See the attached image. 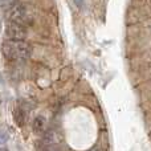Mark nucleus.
Listing matches in <instances>:
<instances>
[{"label": "nucleus", "instance_id": "f257e3e1", "mask_svg": "<svg viewBox=\"0 0 151 151\" xmlns=\"http://www.w3.org/2000/svg\"><path fill=\"white\" fill-rule=\"evenodd\" d=\"M3 55L11 61L28 60L32 55V45L24 40H5L1 45Z\"/></svg>", "mask_w": 151, "mask_h": 151}, {"label": "nucleus", "instance_id": "f03ea898", "mask_svg": "<svg viewBox=\"0 0 151 151\" xmlns=\"http://www.w3.org/2000/svg\"><path fill=\"white\" fill-rule=\"evenodd\" d=\"M7 17L9 20V23H17V24H21V25H25L27 20H28V13H27V9L23 4L15 3L8 9Z\"/></svg>", "mask_w": 151, "mask_h": 151}, {"label": "nucleus", "instance_id": "7ed1b4c3", "mask_svg": "<svg viewBox=\"0 0 151 151\" xmlns=\"http://www.w3.org/2000/svg\"><path fill=\"white\" fill-rule=\"evenodd\" d=\"M5 36L8 40H24L27 37L25 25L17 23H8L5 25Z\"/></svg>", "mask_w": 151, "mask_h": 151}, {"label": "nucleus", "instance_id": "20e7f679", "mask_svg": "<svg viewBox=\"0 0 151 151\" xmlns=\"http://www.w3.org/2000/svg\"><path fill=\"white\" fill-rule=\"evenodd\" d=\"M25 113H27L25 110L20 106H16V109L13 110V121H15V123L19 127H23L25 125V121H27Z\"/></svg>", "mask_w": 151, "mask_h": 151}, {"label": "nucleus", "instance_id": "39448f33", "mask_svg": "<svg viewBox=\"0 0 151 151\" xmlns=\"http://www.w3.org/2000/svg\"><path fill=\"white\" fill-rule=\"evenodd\" d=\"M47 127V119H45L42 115H39L33 119V123H32V129L36 134H41L42 131Z\"/></svg>", "mask_w": 151, "mask_h": 151}, {"label": "nucleus", "instance_id": "423d86ee", "mask_svg": "<svg viewBox=\"0 0 151 151\" xmlns=\"http://www.w3.org/2000/svg\"><path fill=\"white\" fill-rule=\"evenodd\" d=\"M8 139V134L7 133H0V145L5 143Z\"/></svg>", "mask_w": 151, "mask_h": 151}, {"label": "nucleus", "instance_id": "0eeeda50", "mask_svg": "<svg viewBox=\"0 0 151 151\" xmlns=\"http://www.w3.org/2000/svg\"><path fill=\"white\" fill-rule=\"evenodd\" d=\"M0 151H8V150H5V149H0Z\"/></svg>", "mask_w": 151, "mask_h": 151}]
</instances>
